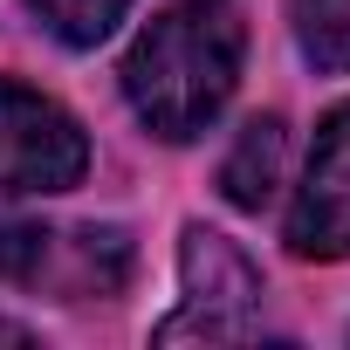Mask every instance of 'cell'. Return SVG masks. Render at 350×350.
<instances>
[{
    "label": "cell",
    "instance_id": "cell-3",
    "mask_svg": "<svg viewBox=\"0 0 350 350\" xmlns=\"http://www.w3.org/2000/svg\"><path fill=\"white\" fill-rule=\"evenodd\" d=\"M83 172H90L83 124L55 96L0 76V193H42L49 200V193L83 186Z\"/></svg>",
    "mask_w": 350,
    "mask_h": 350
},
{
    "label": "cell",
    "instance_id": "cell-2",
    "mask_svg": "<svg viewBox=\"0 0 350 350\" xmlns=\"http://www.w3.org/2000/svg\"><path fill=\"white\" fill-rule=\"evenodd\" d=\"M179 282H186V309L165 316L151 336L158 343H241L261 329V268L213 227H186L179 234Z\"/></svg>",
    "mask_w": 350,
    "mask_h": 350
},
{
    "label": "cell",
    "instance_id": "cell-1",
    "mask_svg": "<svg viewBox=\"0 0 350 350\" xmlns=\"http://www.w3.org/2000/svg\"><path fill=\"white\" fill-rule=\"evenodd\" d=\"M241 62H247V28L234 14V0H179V8H165L158 21L137 28L117 76H124L131 117L151 137L193 144L234 103Z\"/></svg>",
    "mask_w": 350,
    "mask_h": 350
},
{
    "label": "cell",
    "instance_id": "cell-5",
    "mask_svg": "<svg viewBox=\"0 0 350 350\" xmlns=\"http://www.w3.org/2000/svg\"><path fill=\"white\" fill-rule=\"evenodd\" d=\"M282 172H288V124L282 117H247L220 158V193L241 213H261L282 193Z\"/></svg>",
    "mask_w": 350,
    "mask_h": 350
},
{
    "label": "cell",
    "instance_id": "cell-6",
    "mask_svg": "<svg viewBox=\"0 0 350 350\" xmlns=\"http://www.w3.org/2000/svg\"><path fill=\"white\" fill-rule=\"evenodd\" d=\"M288 21L316 76H350V0H288Z\"/></svg>",
    "mask_w": 350,
    "mask_h": 350
},
{
    "label": "cell",
    "instance_id": "cell-7",
    "mask_svg": "<svg viewBox=\"0 0 350 350\" xmlns=\"http://www.w3.org/2000/svg\"><path fill=\"white\" fill-rule=\"evenodd\" d=\"M28 8L42 14V28H49L62 49H96V42L131 14V0H28Z\"/></svg>",
    "mask_w": 350,
    "mask_h": 350
},
{
    "label": "cell",
    "instance_id": "cell-9",
    "mask_svg": "<svg viewBox=\"0 0 350 350\" xmlns=\"http://www.w3.org/2000/svg\"><path fill=\"white\" fill-rule=\"evenodd\" d=\"M0 343H35V336H28L21 323H8V316H0Z\"/></svg>",
    "mask_w": 350,
    "mask_h": 350
},
{
    "label": "cell",
    "instance_id": "cell-4",
    "mask_svg": "<svg viewBox=\"0 0 350 350\" xmlns=\"http://www.w3.org/2000/svg\"><path fill=\"white\" fill-rule=\"evenodd\" d=\"M282 241L295 261H343L350 254V103H336L309 144Z\"/></svg>",
    "mask_w": 350,
    "mask_h": 350
},
{
    "label": "cell",
    "instance_id": "cell-8",
    "mask_svg": "<svg viewBox=\"0 0 350 350\" xmlns=\"http://www.w3.org/2000/svg\"><path fill=\"white\" fill-rule=\"evenodd\" d=\"M55 261V234L35 220H0V282H42Z\"/></svg>",
    "mask_w": 350,
    "mask_h": 350
}]
</instances>
